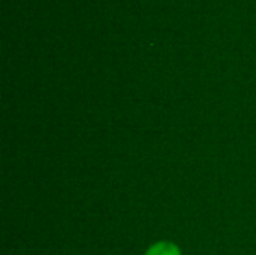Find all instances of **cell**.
I'll return each instance as SVG.
<instances>
[{
    "mask_svg": "<svg viewBox=\"0 0 256 255\" xmlns=\"http://www.w3.org/2000/svg\"><path fill=\"white\" fill-rule=\"evenodd\" d=\"M146 255H182L180 248L172 243V242H158L154 245H152Z\"/></svg>",
    "mask_w": 256,
    "mask_h": 255,
    "instance_id": "cell-1",
    "label": "cell"
}]
</instances>
